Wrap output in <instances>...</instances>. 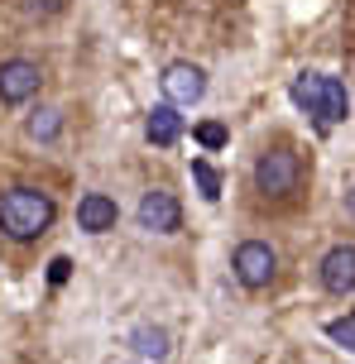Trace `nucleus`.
<instances>
[{
	"mask_svg": "<svg viewBox=\"0 0 355 364\" xmlns=\"http://www.w3.org/2000/svg\"><path fill=\"white\" fill-rule=\"evenodd\" d=\"M58 206L48 192H38V187H10L5 197H0V230L10 240H38L48 225H53Z\"/></svg>",
	"mask_w": 355,
	"mask_h": 364,
	"instance_id": "f257e3e1",
	"label": "nucleus"
},
{
	"mask_svg": "<svg viewBox=\"0 0 355 364\" xmlns=\"http://www.w3.org/2000/svg\"><path fill=\"white\" fill-rule=\"evenodd\" d=\"M293 101H298L307 115H317L322 125H337L351 115V96L341 87V77H322V73H302L293 82Z\"/></svg>",
	"mask_w": 355,
	"mask_h": 364,
	"instance_id": "f03ea898",
	"label": "nucleus"
},
{
	"mask_svg": "<svg viewBox=\"0 0 355 364\" xmlns=\"http://www.w3.org/2000/svg\"><path fill=\"white\" fill-rule=\"evenodd\" d=\"M302 182V164L293 149H269L260 154V164H255V187H260L264 197H293Z\"/></svg>",
	"mask_w": 355,
	"mask_h": 364,
	"instance_id": "7ed1b4c3",
	"label": "nucleus"
},
{
	"mask_svg": "<svg viewBox=\"0 0 355 364\" xmlns=\"http://www.w3.org/2000/svg\"><path fill=\"white\" fill-rule=\"evenodd\" d=\"M274 273H279V255L264 240H245L240 250H235V278H240L245 288H269Z\"/></svg>",
	"mask_w": 355,
	"mask_h": 364,
	"instance_id": "20e7f679",
	"label": "nucleus"
},
{
	"mask_svg": "<svg viewBox=\"0 0 355 364\" xmlns=\"http://www.w3.org/2000/svg\"><path fill=\"white\" fill-rule=\"evenodd\" d=\"M139 225L154 230V235H173V230L183 225V206H178V197L164 192V187L144 192V197H139Z\"/></svg>",
	"mask_w": 355,
	"mask_h": 364,
	"instance_id": "39448f33",
	"label": "nucleus"
},
{
	"mask_svg": "<svg viewBox=\"0 0 355 364\" xmlns=\"http://www.w3.org/2000/svg\"><path fill=\"white\" fill-rule=\"evenodd\" d=\"M38 82H43V73H38V63H29V58L0 63V101H5V106L29 101V96L38 91Z\"/></svg>",
	"mask_w": 355,
	"mask_h": 364,
	"instance_id": "423d86ee",
	"label": "nucleus"
},
{
	"mask_svg": "<svg viewBox=\"0 0 355 364\" xmlns=\"http://www.w3.org/2000/svg\"><path fill=\"white\" fill-rule=\"evenodd\" d=\"M206 91V73L197 63H173L169 73H164V96H169V106H192V101H202Z\"/></svg>",
	"mask_w": 355,
	"mask_h": 364,
	"instance_id": "0eeeda50",
	"label": "nucleus"
},
{
	"mask_svg": "<svg viewBox=\"0 0 355 364\" xmlns=\"http://www.w3.org/2000/svg\"><path fill=\"white\" fill-rule=\"evenodd\" d=\"M322 288L346 297L355 288V245H337V250H327L322 259Z\"/></svg>",
	"mask_w": 355,
	"mask_h": 364,
	"instance_id": "6e6552de",
	"label": "nucleus"
},
{
	"mask_svg": "<svg viewBox=\"0 0 355 364\" xmlns=\"http://www.w3.org/2000/svg\"><path fill=\"white\" fill-rule=\"evenodd\" d=\"M115 201L106 192H87V197L77 201V225L87 230V235H101V230H115Z\"/></svg>",
	"mask_w": 355,
	"mask_h": 364,
	"instance_id": "1a4fd4ad",
	"label": "nucleus"
},
{
	"mask_svg": "<svg viewBox=\"0 0 355 364\" xmlns=\"http://www.w3.org/2000/svg\"><path fill=\"white\" fill-rule=\"evenodd\" d=\"M144 134H149V144H159V149L178 144V134H183V115H178V106H154L149 120H144Z\"/></svg>",
	"mask_w": 355,
	"mask_h": 364,
	"instance_id": "9d476101",
	"label": "nucleus"
},
{
	"mask_svg": "<svg viewBox=\"0 0 355 364\" xmlns=\"http://www.w3.org/2000/svg\"><path fill=\"white\" fill-rule=\"evenodd\" d=\"M130 350H139L144 360H164V355H169V331H159V326H134V331H130Z\"/></svg>",
	"mask_w": 355,
	"mask_h": 364,
	"instance_id": "9b49d317",
	"label": "nucleus"
},
{
	"mask_svg": "<svg viewBox=\"0 0 355 364\" xmlns=\"http://www.w3.org/2000/svg\"><path fill=\"white\" fill-rule=\"evenodd\" d=\"M29 134H34V139H43V144H48V139H58V134H63V110H53V106L34 110V115H29Z\"/></svg>",
	"mask_w": 355,
	"mask_h": 364,
	"instance_id": "f8f14e48",
	"label": "nucleus"
},
{
	"mask_svg": "<svg viewBox=\"0 0 355 364\" xmlns=\"http://www.w3.org/2000/svg\"><path fill=\"white\" fill-rule=\"evenodd\" d=\"M192 178H197V187H202V197H206V201L221 197V173H216L211 164H202V159H197V164H192Z\"/></svg>",
	"mask_w": 355,
	"mask_h": 364,
	"instance_id": "ddd939ff",
	"label": "nucleus"
},
{
	"mask_svg": "<svg viewBox=\"0 0 355 364\" xmlns=\"http://www.w3.org/2000/svg\"><path fill=\"white\" fill-rule=\"evenodd\" d=\"M327 336H332L341 350H355V311H351V316H337V321H327Z\"/></svg>",
	"mask_w": 355,
	"mask_h": 364,
	"instance_id": "4468645a",
	"label": "nucleus"
},
{
	"mask_svg": "<svg viewBox=\"0 0 355 364\" xmlns=\"http://www.w3.org/2000/svg\"><path fill=\"white\" fill-rule=\"evenodd\" d=\"M197 144L202 149H226V125H216V120L197 125Z\"/></svg>",
	"mask_w": 355,
	"mask_h": 364,
	"instance_id": "2eb2a0df",
	"label": "nucleus"
},
{
	"mask_svg": "<svg viewBox=\"0 0 355 364\" xmlns=\"http://www.w3.org/2000/svg\"><path fill=\"white\" fill-rule=\"evenodd\" d=\"M24 10H29V15H63L68 0H24Z\"/></svg>",
	"mask_w": 355,
	"mask_h": 364,
	"instance_id": "dca6fc26",
	"label": "nucleus"
},
{
	"mask_svg": "<svg viewBox=\"0 0 355 364\" xmlns=\"http://www.w3.org/2000/svg\"><path fill=\"white\" fill-rule=\"evenodd\" d=\"M68 273H73V264H68V259L58 255L53 264H48V283H53V288H58V283H68Z\"/></svg>",
	"mask_w": 355,
	"mask_h": 364,
	"instance_id": "f3484780",
	"label": "nucleus"
},
{
	"mask_svg": "<svg viewBox=\"0 0 355 364\" xmlns=\"http://www.w3.org/2000/svg\"><path fill=\"white\" fill-rule=\"evenodd\" d=\"M346 211H351V216H355V187H351V197H346Z\"/></svg>",
	"mask_w": 355,
	"mask_h": 364,
	"instance_id": "a211bd4d",
	"label": "nucleus"
}]
</instances>
